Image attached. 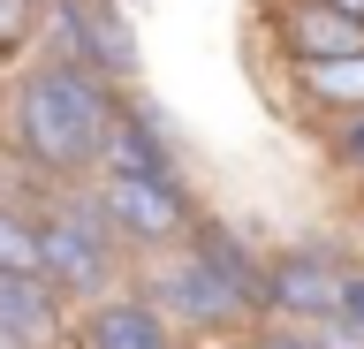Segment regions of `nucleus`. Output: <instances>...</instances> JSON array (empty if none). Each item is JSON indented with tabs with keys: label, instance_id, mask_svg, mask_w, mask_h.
Wrapping results in <instances>:
<instances>
[{
	"label": "nucleus",
	"instance_id": "f257e3e1",
	"mask_svg": "<svg viewBox=\"0 0 364 349\" xmlns=\"http://www.w3.org/2000/svg\"><path fill=\"white\" fill-rule=\"evenodd\" d=\"M114 122V92L91 69H68V61H38V69L16 76V99H8V137L38 175H76V167H99V144H107Z\"/></svg>",
	"mask_w": 364,
	"mask_h": 349
},
{
	"label": "nucleus",
	"instance_id": "f03ea898",
	"mask_svg": "<svg viewBox=\"0 0 364 349\" xmlns=\"http://www.w3.org/2000/svg\"><path fill=\"white\" fill-rule=\"evenodd\" d=\"M38 228V274L61 289V296H91V289H107L114 281V258H122V235L107 228V213L99 198H61V205L31 220Z\"/></svg>",
	"mask_w": 364,
	"mask_h": 349
},
{
	"label": "nucleus",
	"instance_id": "7ed1b4c3",
	"mask_svg": "<svg viewBox=\"0 0 364 349\" xmlns=\"http://www.w3.org/2000/svg\"><path fill=\"white\" fill-rule=\"evenodd\" d=\"M46 31H53V61H68V69H91L99 84L136 76V38L122 23V8H107V0H53Z\"/></svg>",
	"mask_w": 364,
	"mask_h": 349
},
{
	"label": "nucleus",
	"instance_id": "20e7f679",
	"mask_svg": "<svg viewBox=\"0 0 364 349\" xmlns=\"http://www.w3.org/2000/svg\"><path fill=\"white\" fill-rule=\"evenodd\" d=\"M107 228L122 243H182L190 235V190L182 183H144V175H107L91 190Z\"/></svg>",
	"mask_w": 364,
	"mask_h": 349
},
{
	"label": "nucleus",
	"instance_id": "39448f33",
	"mask_svg": "<svg viewBox=\"0 0 364 349\" xmlns=\"http://www.w3.org/2000/svg\"><path fill=\"white\" fill-rule=\"evenodd\" d=\"M334 296H341L334 251H273L266 258V311H289L296 326H311V319H334Z\"/></svg>",
	"mask_w": 364,
	"mask_h": 349
},
{
	"label": "nucleus",
	"instance_id": "423d86ee",
	"mask_svg": "<svg viewBox=\"0 0 364 349\" xmlns=\"http://www.w3.org/2000/svg\"><path fill=\"white\" fill-rule=\"evenodd\" d=\"M144 304H152L159 319L175 311V319H190V326H235V319H243V304L228 296V289L205 274L190 251H175V258L152 274V296H144Z\"/></svg>",
	"mask_w": 364,
	"mask_h": 349
},
{
	"label": "nucleus",
	"instance_id": "0eeeda50",
	"mask_svg": "<svg viewBox=\"0 0 364 349\" xmlns=\"http://www.w3.org/2000/svg\"><path fill=\"white\" fill-rule=\"evenodd\" d=\"M190 258H198L205 274L243 304V319H250V311H266V266L250 258V243L228 228V220H190Z\"/></svg>",
	"mask_w": 364,
	"mask_h": 349
},
{
	"label": "nucleus",
	"instance_id": "6e6552de",
	"mask_svg": "<svg viewBox=\"0 0 364 349\" xmlns=\"http://www.w3.org/2000/svg\"><path fill=\"white\" fill-rule=\"evenodd\" d=\"M99 167H107V175H144V183H182L175 175V144L159 137L144 114H122V107H114V122H107Z\"/></svg>",
	"mask_w": 364,
	"mask_h": 349
},
{
	"label": "nucleus",
	"instance_id": "1a4fd4ad",
	"mask_svg": "<svg viewBox=\"0 0 364 349\" xmlns=\"http://www.w3.org/2000/svg\"><path fill=\"white\" fill-rule=\"evenodd\" d=\"M0 334L23 349H46L61 334V289L38 274H0Z\"/></svg>",
	"mask_w": 364,
	"mask_h": 349
},
{
	"label": "nucleus",
	"instance_id": "9d476101",
	"mask_svg": "<svg viewBox=\"0 0 364 349\" xmlns=\"http://www.w3.org/2000/svg\"><path fill=\"white\" fill-rule=\"evenodd\" d=\"M281 38H289L296 61H334V53H364V23L357 16H341L326 0H296L289 16H281Z\"/></svg>",
	"mask_w": 364,
	"mask_h": 349
},
{
	"label": "nucleus",
	"instance_id": "9b49d317",
	"mask_svg": "<svg viewBox=\"0 0 364 349\" xmlns=\"http://www.w3.org/2000/svg\"><path fill=\"white\" fill-rule=\"evenodd\" d=\"M84 349H175L167 342V319L136 296H107L84 319Z\"/></svg>",
	"mask_w": 364,
	"mask_h": 349
},
{
	"label": "nucleus",
	"instance_id": "f8f14e48",
	"mask_svg": "<svg viewBox=\"0 0 364 349\" xmlns=\"http://www.w3.org/2000/svg\"><path fill=\"white\" fill-rule=\"evenodd\" d=\"M296 84L318 99V107H364V53H334V61H296Z\"/></svg>",
	"mask_w": 364,
	"mask_h": 349
},
{
	"label": "nucleus",
	"instance_id": "ddd939ff",
	"mask_svg": "<svg viewBox=\"0 0 364 349\" xmlns=\"http://www.w3.org/2000/svg\"><path fill=\"white\" fill-rule=\"evenodd\" d=\"M0 274H38V228L23 213H8V205H0Z\"/></svg>",
	"mask_w": 364,
	"mask_h": 349
},
{
	"label": "nucleus",
	"instance_id": "4468645a",
	"mask_svg": "<svg viewBox=\"0 0 364 349\" xmlns=\"http://www.w3.org/2000/svg\"><path fill=\"white\" fill-rule=\"evenodd\" d=\"M334 319L364 334V274H357V266H341V296H334Z\"/></svg>",
	"mask_w": 364,
	"mask_h": 349
},
{
	"label": "nucleus",
	"instance_id": "2eb2a0df",
	"mask_svg": "<svg viewBox=\"0 0 364 349\" xmlns=\"http://www.w3.org/2000/svg\"><path fill=\"white\" fill-rule=\"evenodd\" d=\"M31 23H38V8H31V0H0V46H23Z\"/></svg>",
	"mask_w": 364,
	"mask_h": 349
},
{
	"label": "nucleus",
	"instance_id": "dca6fc26",
	"mask_svg": "<svg viewBox=\"0 0 364 349\" xmlns=\"http://www.w3.org/2000/svg\"><path fill=\"white\" fill-rule=\"evenodd\" d=\"M341 160H349V167H364V107L349 114V129H341Z\"/></svg>",
	"mask_w": 364,
	"mask_h": 349
},
{
	"label": "nucleus",
	"instance_id": "f3484780",
	"mask_svg": "<svg viewBox=\"0 0 364 349\" xmlns=\"http://www.w3.org/2000/svg\"><path fill=\"white\" fill-rule=\"evenodd\" d=\"M258 349H311L304 334H273V342H258Z\"/></svg>",
	"mask_w": 364,
	"mask_h": 349
},
{
	"label": "nucleus",
	"instance_id": "a211bd4d",
	"mask_svg": "<svg viewBox=\"0 0 364 349\" xmlns=\"http://www.w3.org/2000/svg\"><path fill=\"white\" fill-rule=\"evenodd\" d=\"M326 8H341V16H357V23H364V0H326Z\"/></svg>",
	"mask_w": 364,
	"mask_h": 349
}]
</instances>
